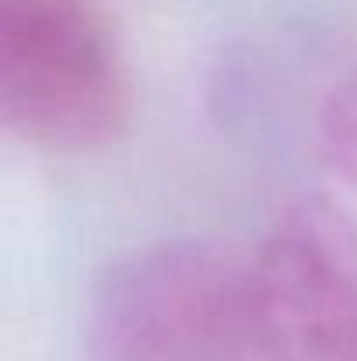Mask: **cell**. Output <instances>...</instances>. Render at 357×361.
<instances>
[{"instance_id":"cell-1","label":"cell","mask_w":357,"mask_h":361,"mask_svg":"<svg viewBox=\"0 0 357 361\" xmlns=\"http://www.w3.org/2000/svg\"><path fill=\"white\" fill-rule=\"evenodd\" d=\"M99 361H242L256 337L252 263L211 242H161L116 263L92 305Z\"/></svg>"},{"instance_id":"cell-2","label":"cell","mask_w":357,"mask_h":361,"mask_svg":"<svg viewBox=\"0 0 357 361\" xmlns=\"http://www.w3.org/2000/svg\"><path fill=\"white\" fill-rule=\"evenodd\" d=\"M130 85L106 21L81 0H0V116L49 151H95L126 123Z\"/></svg>"},{"instance_id":"cell-3","label":"cell","mask_w":357,"mask_h":361,"mask_svg":"<svg viewBox=\"0 0 357 361\" xmlns=\"http://www.w3.org/2000/svg\"><path fill=\"white\" fill-rule=\"evenodd\" d=\"M256 337L273 361H357V218L298 200L252 259Z\"/></svg>"},{"instance_id":"cell-4","label":"cell","mask_w":357,"mask_h":361,"mask_svg":"<svg viewBox=\"0 0 357 361\" xmlns=\"http://www.w3.org/2000/svg\"><path fill=\"white\" fill-rule=\"evenodd\" d=\"M319 151L326 169L357 190V78L337 85L319 113Z\"/></svg>"}]
</instances>
